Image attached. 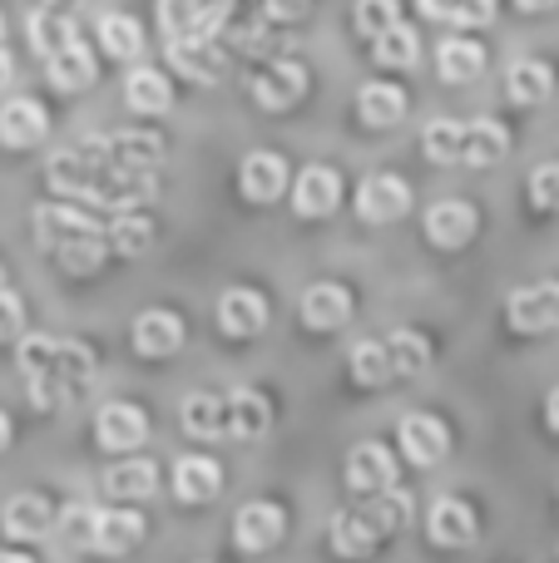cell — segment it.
<instances>
[{
    "label": "cell",
    "mask_w": 559,
    "mask_h": 563,
    "mask_svg": "<svg viewBox=\"0 0 559 563\" xmlns=\"http://www.w3.org/2000/svg\"><path fill=\"white\" fill-rule=\"evenodd\" d=\"M20 371H25L30 406H40V410H65L95 386V356H89V346L45 336V331L20 341Z\"/></svg>",
    "instance_id": "1"
},
{
    "label": "cell",
    "mask_w": 559,
    "mask_h": 563,
    "mask_svg": "<svg viewBox=\"0 0 559 563\" xmlns=\"http://www.w3.org/2000/svg\"><path fill=\"white\" fill-rule=\"evenodd\" d=\"M105 168H109L105 139H85V144H75V148L50 154L45 178H50V188H55V194L85 198V203H89V194H95V184H99V174H105Z\"/></svg>",
    "instance_id": "2"
},
{
    "label": "cell",
    "mask_w": 559,
    "mask_h": 563,
    "mask_svg": "<svg viewBox=\"0 0 559 563\" xmlns=\"http://www.w3.org/2000/svg\"><path fill=\"white\" fill-rule=\"evenodd\" d=\"M223 20H228V0H158V30L168 40L218 35Z\"/></svg>",
    "instance_id": "3"
},
{
    "label": "cell",
    "mask_w": 559,
    "mask_h": 563,
    "mask_svg": "<svg viewBox=\"0 0 559 563\" xmlns=\"http://www.w3.org/2000/svg\"><path fill=\"white\" fill-rule=\"evenodd\" d=\"M515 331L525 336H540V331H559V282H535V287H520L505 307Z\"/></svg>",
    "instance_id": "4"
},
{
    "label": "cell",
    "mask_w": 559,
    "mask_h": 563,
    "mask_svg": "<svg viewBox=\"0 0 559 563\" xmlns=\"http://www.w3.org/2000/svg\"><path fill=\"white\" fill-rule=\"evenodd\" d=\"M95 440L105 450H114V455L139 450L149 440V416L134 406V400H109V406L95 416Z\"/></svg>",
    "instance_id": "5"
},
{
    "label": "cell",
    "mask_w": 559,
    "mask_h": 563,
    "mask_svg": "<svg viewBox=\"0 0 559 563\" xmlns=\"http://www.w3.org/2000/svg\"><path fill=\"white\" fill-rule=\"evenodd\" d=\"M168 59H174V69L184 79H194V85H218L228 69L223 49H218L213 35H188V40H168Z\"/></svg>",
    "instance_id": "6"
},
{
    "label": "cell",
    "mask_w": 559,
    "mask_h": 563,
    "mask_svg": "<svg viewBox=\"0 0 559 563\" xmlns=\"http://www.w3.org/2000/svg\"><path fill=\"white\" fill-rule=\"evenodd\" d=\"M396 440H402V455L412 460V465H421V470L441 465V455L451 450L446 426L436 416H426V410H412V416L402 420V430H396Z\"/></svg>",
    "instance_id": "7"
},
{
    "label": "cell",
    "mask_w": 559,
    "mask_h": 563,
    "mask_svg": "<svg viewBox=\"0 0 559 563\" xmlns=\"http://www.w3.org/2000/svg\"><path fill=\"white\" fill-rule=\"evenodd\" d=\"M406 208H412V188L396 174H372L357 188V213H362L366 223H396Z\"/></svg>",
    "instance_id": "8"
},
{
    "label": "cell",
    "mask_w": 559,
    "mask_h": 563,
    "mask_svg": "<svg viewBox=\"0 0 559 563\" xmlns=\"http://www.w3.org/2000/svg\"><path fill=\"white\" fill-rule=\"evenodd\" d=\"M347 485L357 495H376V489H392L396 485V455L376 440H362V445L347 455Z\"/></svg>",
    "instance_id": "9"
},
{
    "label": "cell",
    "mask_w": 559,
    "mask_h": 563,
    "mask_svg": "<svg viewBox=\"0 0 559 563\" xmlns=\"http://www.w3.org/2000/svg\"><path fill=\"white\" fill-rule=\"evenodd\" d=\"M283 529H287L283 509L267 505V499L243 505V509H238V519H233V539H238V549H243V554H263V549H273L277 539H283Z\"/></svg>",
    "instance_id": "10"
},
{
    "label": "cell",
    "mask_w": 559,
    "mask_h": 563,
    "mask_svg": "<svg viewBox=\"0 0 559 563\" xmlns=\"http://www.w3.org/2000/svg\"><path fill=\"white\" fill-rule=\"evenodd\" d=\"M307 95V69L297 65V59H277V65H267L263 75L253 79V99L263 109H293L297 99Z\"/></svg>",
    "instance_id": "11"
},
{
    "label": "cell",
    "mask_w": 559,
    "mask_h": 563,
    "mask_svg": "<svg viewBox=\"0 0 559 563\" xmlns=\"http://www.w3.org/2000/svg\"><path fill=\"white\" fill-rule=\"evenodd\" d=\"M218 327L228 331V336H257V331L267 327V301L263 291L253 287H228L223 297H218Z\"/></svg>",
    "instance_id": "12"
},
{
    "label": "cell",
    "mask_w": 559,
    "mask_h": 563,
    "mask_svg": "<svg viewBox=\"0 0 559 563\" xmlns=\"http://www.w3.org/2000/svg\"><path fill=\"white\" fill-rule=\"evenodd\" d=\"M475 228H481V218H475V208L461 203V198H446V203H436L431 213H426V238H431L436 247H446V253L471 243Z\"/></svg>",
    "instance_id": "13"
},
{
    "label": "cell",
    "mask_w": 559,
    "mask_h": 563,
    "mask_svg": "<svg viewBox=\"0 0 559 563\" xmlns=\"http://www.w3.org/2000/svg\"><path fill=\"white\" fill-rule=\"evenodd\" d=\"M238 188H243L248 203H273L287 188V164L277 154H267V148H257V154H248L243 168H238Z\"/></svg>",
    "instance_id": "14"
},
{
    "label": "cell",
    "mask_w": 559,
    "mask_h": 563,
    "mask_svg": "<svg viewBox=\"0 0 559 563\" xmlns=\"http://www.w3.org/2000/svg\"><path fill=\"white\" fill-rule=\"evenodd\" d=\"M347 317H352V291L342 282H313L303 291V321L313 331H337L347 327Z\"/></svg>",
    "instance_id": "15"
},
{
    "label": "cell",
    "mask_w": 559,
    "mask_h": 563,
    "mask_svg": "<svg viewBox=\"0 0 559 563\" xmlns=\"http://www.w3.org/2000/svg\"><path fill=\"white\" fill-rule=\"evenodd\" d=\"M337 198H342V178H337V168L313 164V168H303V174H297V184H293V208H297L303 218L332 213Z\"/></svg>",
    "instance_id": "16"
},
{
    "label": "cell",
    "mask_w": 559,
    "mask_h": 563,
    "mask_svg": "<svg viewBox=\"0 0 559 563\" xmlns=\"http://www.w3.org/2000/svg\"><path fill=\"white\" fill-rule=\"evenodd\" d=\"M332 549L342 559H366L376 549V539H382V529H376V519H372V509H366V499L362 505H352V509H342V515L332 519Z\"/></svg>",
    "instance_id": "17"
},
{
    "label": "cell",
    "mask_w": 559,
    "mask_h": 563,
    "mask_svg": "<svg viewBox=\"0 0 559 563\" xmlns=\"http://www.w3.org/2000/svg\"><path fill=\"white\" fill-rule=\"evenodd\" d=\"M184 346V321L164 307H149L134 317V351L139 356H174Z\"/></svg>",
    "instance_id": "18"
},
{
    "label": "cell",
    "mask_w": 559,
    "mask_h": 563,
    "mask_svg": "<svg viewBox=\"0 0 559 563\" xmlns=\"http://www.w3.org/2000/svg\"><path fill=\"white\" fill-rule=\"evenodd\" d=\"M89 233H99V223L85 208H75V198H69V203L35 208V238L45 247H59V243H69V238H89Z\"/></svg>",
    "instance_id": "19"
},
{
    "label": "cell",
    "mask_w": 559,
    "mask_h": 563,
    "mask_svg": "<svg viewBox=\"0 0 559 563\" xmlns=\"http://www.w3.org/2000/svg\"><path fill=\"white\" fill-rule=\"evenodd\" d=\"M45 129H50V114L35 99H6V104H0V144L30 148L45 139Z\"/></svg>",
    "instance_id": "20"
},
{
    "label": "cell",
    "mask_w": 559,
    "mask_h": 563,
    "mask_svg": "<svg viewBox=\"0 0 559 563\" xmlns=\"http://www.w3.org/2000/svg\"><path fill=\"white\" fill-rule=\"evenodd\" d=\"M105 158H109V168H149V174H154L158 158H164V144H158V134L124 129V134L105 139Z\"/></svg>",
    "instance_id": "21"
},
{
    "label": "cell",
    "mask_w": 559,
    "mask_h": 563,
    "mask_svg": "<svg viewBox=\"0 0 559 563\" xmlns=\"http://www.w3.org/2000/svg\"><path fill=\"white\" fill-rule=\"evenodd\" d=\"M511 154V134H505L501 119H471L465 124V144H461V164L471 168H491Z\"/></svg>",
    "instance_id": "22"
},
{
    "label": "cell",
    "mask_w": 559,
    "mask_h": 563,
    "mask_svg": "<svg viewBox=\"0 0 559 563\" xmlns=\"http://www.w3.org/2000/svg\"><path fill=\"white\" fill-rule=\"evenodd\" d=\"M144 539V515L134 509H99V525H95V554H129V549Z\"/></svg>",
    "instance_id": "23"
},
{
    "label": "cell",
    "mask_w": 559,
    "mask_h": 563,
    "mask_svg": "<svg viewBox=\"0 0 559 563\" xmlns=\"http://www.w3.org/2000/svg\"><path fill=\"white\" fill-rule=\"evenodd\" d=\"M124 104L134 109V114H164V109L174 104V85H168L164 69L139 65V69H129V79H124Z\"/></svg>",
    "instance_id": "24"
},
{
    "label": "cell",
    "mask_w": 559,
    "mask_h": 563,
    "mask_svg": "<svg viewBox=\"0 0 559 563\" xmlns=\"http://www.w3.org/2000/svg\"><path fill=\"white\" fill-rule=\"evenodd\" d=\"M218 489H223V470H218L213 460H204V455L178 460L174 495L184 499V505H208V499H218Z\"/></svg>",
    "instance_id": "25"
},
{
    "label": "cell",
    "mask_w": 559,
    "mask_h": 563,
    "mask_svg": "<svg viewBox=\"0 0 559 563\" xmlns=\"http://www.w3.org/2000/svg\"><path fill=\"white\" fill-rule=\"evenodd\" d=\"M223 406H228V435L233 440H257L273 426V406H267L263 390H233Z\"/></svg>",
    "instance_id": "26"
},
{
    "label": "cell",
    "mask_w": 559,
    "mask_h": 563,
    "mask_svg": "<svg viewBox=\"0 0 559 563\" xmlns=\"http://www.w3.org/2000/svg\"><path fill=\"white\" fill-rule=\"evenodd\" d=\"M45 65H50V85L65 89V95H75V89H89V85H95V75H99L95 55H89L79 40H69L65 49H55Z\"/></svg>",
    "instance_id": "27"
},
{
    "label": "cell",
    "mask_w": 559,
    "mask_h": 563,
    "mask_svg": "<svg viewBox=\"0 0 559 563\" xmlns=\"http://www.w3.org/2000/svg\"><path fill=\"white\" fill-rule=\"evenodd\" d=\"M431 539L441 549H465L475 544V509L461 505V499H441L431 509Z\"/></svg>",
    "instance_id": "28"
},
{
    "label": "cell",
    "mask_w": 559,
    "mask_h": 563,
    "mask_svg": "<svg viewBox=\"0 0 559 563\" xmlns=\"http://www.w3.org/2000/svg\"><path fill=\"white\" fill-rule=\"evenodd\" d=\"M178 416H184V430H188L194 440H218V435H228V406H223L218 396H208V390H194V396H184Z\"/></svg>",
    "instance_id": "29"
},
{
    "label": "cell",
    "mask_w": 559,
    "mask_h": 563,
    "mask_svg": "<svg viewBox=\"0 0 559 563\" xmlns=\"http://www.w3.org/2000/svg\"><path fill=\"white\" fill-rule=\"evenodd\" d=\"M30 45L40 49V55H55V49H65L69 40H79V30H75V20H69V10H55V5H40V10H30Z\"/></svg>",
    "instance_id": "30"
},
{
    "label": "cell",
    "mask_w": 559,
    "mask_h": 563,
    "mask_svg": "<svg viewBox=\"0 0 559 563\" xmlns=\"http://www.w3.org/2000/svg\"><path fill=\"white\" fill-rule=\"evenodd\" d=\"M436 69H441L446 85H471L485 69V49L475 45V40H446V45L436 49Z\"/></svg>",
    "instance_id": "31"
},
{
    "label": "cell",
    "mask_w": 559,
    "mask_h": 563,
    "mask_svg": "<svg viewBox=\"0 0 559 563\" xmlns=\"http://www.w3.org/2000/svg\"><path fill=\"white\" fill-rule=\"evenodd\" d=\"M357 114H362V124H372V129H392V124H402V114H406V95L396 85H362Z\"/></svg>",
    "instance_id": "32"
},
{
    "label": "cell",
    "mask_w": 559,
    "mask_h": 563,
    "mask_svg": "<svg viewBox=\"0 0 559 563\" xmlns=\"http://www.w3.org/2000/svg\"><path fill=\"white\" fill-rule=\"evenodd\" d=\"M50 505L40 495H15L6 505V515H0V525H6V534L10 539H20V544H25V539H40L50 529Z\"/></svg>",
    "instance_id": "33"
},
{
    "label": "cell",
    "mask_w": 559,
    "mask_h": 563,
    "mask_svg": "<svg viewBox=\"0 0 559 563\" xmlns=\"http://www.w3.org/2000/svg\"><path fill=\"white\" fill-rule=\"evenodd\" d=\"M505 89H511L515 104H545L555 95V75L540 59H515L511 75H505Z\"/></svg>",
    "instance_id": "34"
},
{
    "label": "cell",
    "mask_w": 559,
    "mask_h": 563,
    "mask_svg": "<svg viewBox=\"0 0 559 563\" xmlns=\"http://www.w3.org/2000/svg\"><path fill=\"white\" fill-rule=\"evenodd\" d=\"M105 489L114 499H149L158 489V465H149V460H124V465H114L105 475Z\"/></svg>",
    "instance_id": "35"
},
{
    "label": "cell",
    "mask_w": 559,
    "mask_h": 563,
    "mask_svg": "<svg viewBox=\"0 0 559 563\" xmlns=\"http://www.w3.org/2000/svg\"><path fill=\"white\" fill-rule=\"evenodd\" d=\"M99 49H105L109 59H139V49H144V30H139L134 15H105L99 20Z\"/></svg>",
    "instance_id": "36"
},
{
    "label": "cell",
    "mask_w": 559,
    "mask_h": 563,
    "mask_svg": "<svg viewBox=\"0 0 559 563\" xmlns=\"http://www.w3.org/2000/svg\"><path fill=\"white\" fill-rule=\"evenodd\" d=\"M386 356H392L396 380H402V376H421V371L431 366V346H426L421 331H392V336H386Z\"/></svg>",
    "instance_id": "37"
},
{
    "label": "cell",
    "mask_w": 559,
    "mask_h": 563,
    "mask_svg": "<svg viewBox=\"0 0 559 563\" xmlns=\"http://www.w3.org/2000/svg\"><path fill=\"white\" fill-rule=\"evenodd\" d=\"M376 59H382L386 69H412L416 59H421V35H416L412 25H402V20H396L392 30H382V35H376Z\"/></svg>",
    "instance_id": "38"
},
{
    "label": "cell",
    "mask_w": 559,
    "mask_h": 563,
    "mask_svg": "<svg viewBox=\"0 0 559 563\" xmlns=\"http://www.w3.org/2000/svg\"><path fill=\"white\" fill-rule=\"evenodd\" d=\"M109 247H114L119 257H144L149 247H154V223H149V218H139V208H134V213H114Z\"/></svg>",
    "instance_id": "39"
},
{
    "label": "cell",
    "mask_w": 559,
    "mask_h": 563,
    "mask_svg": "<svg viewBox=\"0 0 559 563\" xmlns=\"http://www.w3.org/2000/svg\"><path fill=\"white\" fill-rule=\"evenodd\" d=\"M461 144H465V124H456V119H431L421 134V148L431 164H461Z\"/></svg>",
    "instance_id": "40"
},
{
    "label": "cell",
    "mask_w": 559,
    "mask_h": 563,
    "mask_svg": "<svg viewBox=\"0 0 559 563\" xmlns=\"http://www.w3.org/2000/svg\"><path fill=\"white\" fill-rule=\"evenodd\" d=\"M352 376L362 380V386H386V380H396L386 341H362V346L352 351Z\"/></svg>",
    "instance_id": "41"
},
{
    "label": "cell",
    "mask_w": 559,
    "mask_h": 563,
    "mask_svg": "<svg viewBox=\"0 0 559 563\" xmlns=\"http://www.w3.org/2000/svg\"><path fill=\"white\" fill-rule=\"evenodd\" d=\"M55 253H59V267H65V273H95V267L109 257V243L99 233H89V238H69V243H59Z\"/></svg>",
    "instance_id": "42"
},
{
    "label": "cell",
    "mask_w": 559,
    "mask_h": 563,
    "mask_svg": "<svg viewBox=\"0 0 559 563\" xmlns=\"http://www.w3.org/2000/svg\"><path fill=\"white\" fill-rule=\"evenodd\" d=\"M396 20H402V0H357V10H352V25L362 30L366 40H376L382 30H392Z\"/></svg>",
    "instance_id": "43"
},
{
    "label": "cell",
    "mask_w": 559,
    "mask_h": 563,
    "mask_svg": "<svg viewBox=\"0 0 559 563\" xmlns=\"http://www.w3.org/2000/svg\"><path fill=\"white\" fill-rule=\"evenodd\" d=\"M95 525H99V509L95 505H69L59 515V534H65L69 549H89L95 544Z\"/></svg>",
    "instance_id": "44"
},
{
    "label": "cell",
    "mask_w": 559,
    "mask_h": 563,
    "mask_svg": "<svg viewBox=\"0 0 559 563\" xmlns=\"http://www.w3.org/2000/svg\"><path fill=\"white\" fill-rule=\"evenodd\" d=\"M530 203L540 213H559V164H540L530 174Z\"/></svg>",
    "instance_id": "45"
},
{
    "label": "cell",
    "mask_w": 559,
    "mask_h": 563,
    "mask_svg": "<svg viewBox=\"0 0 559 563\" xmlns=\"http://www.w3.org/2000/svg\"><path fill=\"white\" fill-rule=\"evenodd\" d=\"M491 20H495V0H456V10H451V25H461V30L491 25Z\"/></svg>",
    "instance_id": "46"
},
{
    "label": "cell",
    "mask_w": 559,
    "mask_h": 563,
    "mask_svg": "<svg viewBox=\"0 0 559 563\" xmlns=\"http://www.w3.org/2000/svg\"><path fill=\"white\" fill-rule=\"evenodd\" d=\"M20 327H25V301H20L15 291L0 287V341L20 336Z\"/></svg>",
    "instance_id": "47"
},
{
    "label": "cell",
    "mask_w": 559,
    "mask_h": 563,
    "mask_svg": "<svg viewBox=\"0 0 559 563\" xmlns=\"http://www.w3.org/2000/svg\"><path fill=\"white\" fill-rule=\"evenodd\" d=\"M263 10H267V20H303L307 10H313V0H263Z\"/></svg>",
    "instance_id": "48"
},
{
    "label": "cell",
    "mask_w": 559,
    "mask_h": 563,
    "mask_svg": "<svg viewBox=\"0 0 559 563\" xmlns=\"http://www.w3.org/2000/svg\"><path fill=\"white\" fill-rule=\"evenodd\" d=\"M416 5H421V15H431V20H451L456 0H416Z\"/></svg>",
    "instance_id": "49"
},
{
    "label": "cell",
    "mask_w": 559,
    "mask_h": 563,
    "mask_svg": "<svg viewBox=\"0 0 559 563\" xmlns=\"http://www.w3.org/2000/svg\"><path fill=\"white\" fill-rule=\"evenodd\" d=\"M545 426H550L555 435H559V386L550 390V400H545Z\"/></svg>",
    "instance_id": "50"
},
{
    "label": "cell",
    "mask_w": 559,
    "mask_h": 563,
    "mask_svg": "<svg viewBox=\"0 0 559 563\" xmlns=\"http://www.w3.org/2000/svg\"><path fill=\"white\" fill-rule=\"evenodd\" d=\"M10 75H15V59H10V49H0V89L10 85Z\"/></svg>",
    "instance_id": "51"
},
{
    "label": "cell",
    "mask_w": 559,
    "mask_h": 563,
    "mask_svg": "<svg viewBox=\"0 0 559 563\" xmlns=\"http://www.w3.org/2000/svg\"><path fill=\"white\" fill-rule=\"evenodd\" d=\"M515 5H520V10H550L555 0H515Z\"/></svg>",
    "instance_id": "52"
},
{
    "label": "cell",
    "mask_w": 559,
    "mask_h": 563,
    "mask_svg": "<svg viewBox=\"0 0 559 563\" xmlns=\"http://www.w3.org/2000/svg\"><path fill=\"white\" fill-rule=\"evenodd\" d=\"M10 445V420H6V410H0V450Z\"/></svg>",
    "instance_id": "53"
},
{
    "label": "cell",
    "mask_w": 559,
    "mask_h": 563,
    "mask_svg": "<svg viewBox=\"0 0 559 563\" xmlns=\"http://www.w3.org/2000/svg\"><path fill=\"white\" fill-rule=\"evenodd\" d=\"M0 563H30L25 554H10V549H0Z\"/></svg>",
    "instance_id": "54"
},
{
    "label": "cell",
    "mask_w": 559,
    "mask_h": 563,
    "mask_svg": "<svg viewBox=\"0 0 559 563\" xmlns=\"http://www.w3.org/2000/svg\"><path fill=\"white\" fill-rule=\"evenodd\" d=\"M45 5H55V10H79V0H45Z\"/></svg>",
    "instance_id": "55"
},
{
    "label": "cell",
    "mask_w": 559,
    "mask_h": 563,
    "mask_svg": "<svg viewBox=\"0 0 559 563\" xmlns=\"http://www.w3.org/2000/svg\"><path fill=\"white\" fill-rule=\"evenodd\" d=\"M0 35H6V15H0Z\"/></svg>",
    "instance_id": "56"
},
{
    "label": "cell",
    "mask_w": 559,
    "mask_h": 563,
    "mask_svg": "<svg viewBox=\"0 0 559 563\" xmlns=\"http://www.w3.org/2000/svg\"><path fill=\"white\" fill-rule=\"evenodd\" d=\"M0 287H6V273H0Z\"/></svg>",
    "instance_id": "57"
}]
</instances>
